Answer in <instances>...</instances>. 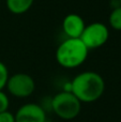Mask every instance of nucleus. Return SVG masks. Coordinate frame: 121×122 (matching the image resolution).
<instances>
[{
  "label": "nucleus",
  "mask_w": 121,
  "mask_h": 122,
  "mask_svg": "<svg viewBox=\"0 0 121 122\" xmlns=\"http://www.w3.org/2000/svg\"><path fill=\"white\" fill-rule=\"evenodd\" d=\"M70 91L81 103H93L104 94V78L93 71L81 72L71 81Z\"/></svg>",
  "instance_id": "1"
},
{
  "label": "nucleus",
  "mask_w": 121,
  "mask_h": 122,
  "mask_svg": "<svg viewBox=\"0 0 121 122\" xmlns=\"http://www.w3.org/2000/svg\"><path fill=\"white\" fill-rule=\"evenodd\" d=\"M88 53L89 49L81 39L66 38L56 51V60L64 69H75L87 60Z\"/></svg>",
  "instance_id": "2"
},
{
  "label": "nucleus",
  "mask_w": 121,
  "mask_h": 122,
  "mask_svg": "<svg viewBox=\"0 0 121 122\" xmlns=\"http://www.w3.org/2000/svg\"><path fill=\"white\" fill-rule=\"evenodd\" d=\"M50 105L56 116L63 120L75 119L81 109V102L70 90L55 94Z\"/></svg>",
  "instance_id": "3"
},
{
  "label": "nucleus",
  "mask_w": 121,
  "mask_h": 122,
  "mask_svg": "<svg viewBox=\"0 0 121 122\" xmlns=\"http://www.w3.org/2000/svg\"><path fill=\"white\" fill-rule=\"evenodd\" d=\"M5 88L12 97L17 99H26L34 92L35 82L28 74L16 73L9 77Z\"/></svg>",
  "instance_id": "4"
},
{
  "label": "nucleus",
  "mask_w": 121,
  "mask_h": 122,
  "mask_svg": "<svg viewBox=\"0 0 121 122\" xmlns=\"http://www.w3.org/2000/svg\"><path fill=\"white\" fill-rule=\"evenodd\" d=\"M109 38V30L103 23H92L85 27L81 36V40L88 49H94L106 44Z\"/></svg>",
  "instance_id": "5"
},
{
  "label": "nucleus",
  "mask_w": 121,
  "mask_h": 122,
  "mask_svg": "<svg viewBox=\"0 0 121 122\" xmlns=\"http://www.w3.org/2000/svg\"><path fill=\"white\" fill-rule=\"evenodd\" d=\"M15 122H46V112L36 103H27L17 109Z\"/></svg>",
  "instance_id": "6"
},
{
  "label": "nucleus",
  "mask_w": 121,
  "mask_h": 122,
  "mask_svg": "<svg viewBox=\"0 0 121 122\" xmlns=\"http://www.w3.org/2000/svg\"><path fill=\"white\" fill-rule=\"evenodd\" d=\"M86 27L85 20L78 14H68L62 20V30L68 39H79Z\"/></svg>",
  "instance_id": "7"
},
{
  "label": "nucleus",
  "mask_w": 121,
  "mask_h": 122,
  "mask_svg": "<svg viewBox=\"0 0 121 122\" xmlns=\"http://www.w3.org/2000/svg\"><path fill=\"white\" fill-rule=\"evenodd\" d=\"M34 0H5L6 9L15 15H20L28 12Z\"/></svg>",
  "instance_id": "8"
},
{
  "label": "nucleus",
  "mask_w": 121,
  "mask_h": 122,
  "mask_svg": "<svg viewBox=\"0 0 121 122\" xmlns=\"http://www.w3.org/2000/svg\"><path fill=\"white\" fill-rule=\"evenodd\" d=\"M109 26L114 30L121 31V5L114 8L108 17Z\"/></svg>",
  "instance_id": "9"
},
{
  "label": "nucleus",
  "mask_w": 121,
  "mask_h": 122,
  "mask_svg": "<svg viewBox=\"0 0 121 122\" xmlns=\"http://www.w3.org/2000/svg\"><path fill=\"white\" fill-rule=\"evenodd\" d=\"M9 77L10 75H9L8 67L3 62L0 61V90H3V88H5Z\"/></svg>",
  "instance_id": "10"
},
{
  "label": "nucleus",
  "mask_w": 121,
  "mask_h": 122,
  "mask_svg": "<svg viewBox=\"0 0 121 122\" xmlns=\"http://www.w3.org/2000/svg\"><path fill=\"white\" fill-rule=\"evenodd\" d=\"M9 106H10V99L8 94L0 90V112L9 110Z\"/></svg>",
  "instance_id": "11"
},
{
  "label": "nucleus",
  "mask_w": 121,
  "mask_h": 122,
  "mask_svg": "<svg viewBox=\"0 0 121 122\" xmlns=\"http://www.w3.org/2000/svg\"><path fill=\"white\" fill-rule=\"evenodd\" d=\"M0 122H15V116L9 110L0 112Z\"/></svg>",
  "instance_id": "12"
},
{
  "label": "nucleus",
  "mask_w": 121,
  "mask_h": 122,
  "mask_svg": "<svg viewBox=\"0 0 121 122\" xmlns=\"http://www.w3.org/2000/svg\"><path fill=\"white\" fill-rule=\"evenodd\" d=\"M119 2H120V4H121V0H119Z\"/></svg>",
  "instance_id": "13"
}]
</instances>
